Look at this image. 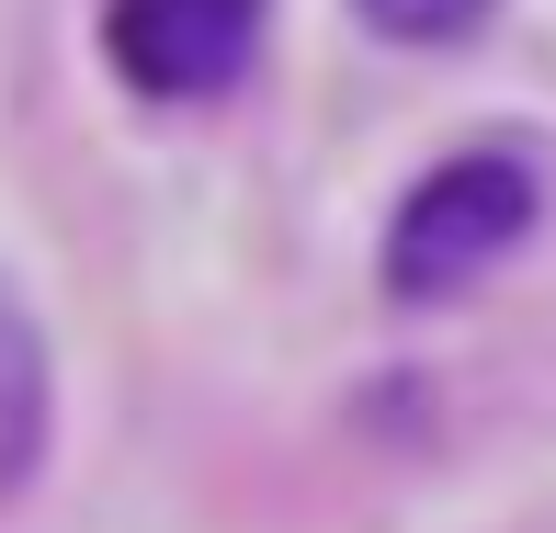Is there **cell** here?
Masks as SVG:
<instances>
[{"instance_id": "3", "label": "cell", "mask_w": 556, "mask_h": 533, "mask_svg": "<svg viewBox=\"0 0 556 533\" xmlns=\"http://www.w3.org/2000/svg\"><path fill=\"white\" fill-rule=\"evenodd\" d=\"M364 23L397 35V46H454V35L489 23V0H364Z\"/></svg>"}, {"instance_id": "1", "label": "cell", "mask_w": 556, "mask_h": 533, "mask_svg": "<svg viewBox=\"0 0 556 533\" xmlns=\"http://www.w3.org/2000/svg\"><path fill=\"white\" fill-rule=\"evenodd\" d=\"M522 227H534V170H522L511 148H466V160H443L432 182L397 205L387 284L409 295V307H432V295L477 284L500 250H522Z\"/></svg>"}, {"instance_id": "2", "label": "cell", "mask_w": 556, "mask_h": 533, "mask_svg": "<svg viewBox=\"0 0 556 533\" xmlns=\"http://www.w3.org/2000/svg\"><path fill=\"white\" fill-rule=\"evenodd\" d=\"M262 12L273 0H103V46L137 91L160 103H205L250 68L262 46Z\"/></svg>"}]
</instances>
